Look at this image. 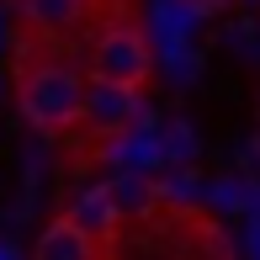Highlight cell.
<instances>
[{"label": "cell", "mask_w": 260, "mask_h": 260, "mask_svg": "<svg viewBox=\"0 0 260 260\" xmlns=\"http://www.w3.org/2000/svg\"><path fill=\"white\" fill-rule=\"evenodd\" d=\"M32 255H38V260H90V255H106V250H101V239L75 218V212H58V218L43 223Z\"/></svg>", "instance_id": "obj_3"}, {"label": "cell", "mask_w": 260, "mask_h": 260, "mask_svg": "<svg viewBox=\"0 0 260 260\" xmlns=\"http://www.w3.org/2000/svg\"><path fill=\"white\" fill-rule=\"evenodd\" d=\"M197 11H223V6H234V0H191Z\"/></svg>", "instance_id": "obj_6"}, {"label": "cell", "mask_w": 260, "mask_h": 260, "mask_svg": "<svg viewBox=\"0 0 260 260\" xmlns=\"http://www.w3.org/2000/svg\"><path fill=\"white\" fill-rule=\"evenodd\" d=\"M90 75L106 80H127V85H144L154 80V43H149L144 21L133 11H112L90 38Z\"/></svg>", "instance_id": "obj_2"}, {"label": "cell", "mask_w": 260, "mask_h": 260, "mask_svg": "<svg viewBox=\"0 0 260 260\" xmlns=\"http://www.w3.org/2000/svg\"><path fill=\"white\" fill-rule=\"evenodd\" d=\"M69 212H75V218L101 239L106 255L117 250V229L127 223V212H122V202H117V186H112V181H106V186H85V191L69 202Z\"/></svg>", "instance_id": "obj_4"}, {"label": "cell", "mask_w": 260, "mask_h": 260, "mask_svg": "<svg viewBox=\"0 0 260 260\" xmlns=\"http://www.w3.org/2000/svg\"><path fill=\"white\" fill-rule=\"evenodd\" d=\"M16 16H27V21H38V27L58 32V38H69V32H80L96 16V0H16Z\"/></svg>", "instance_id": "obj_5"}, {"label": "cell", "mask_w": 260, "mask_h": 260, "mask_svg": "<svg viewBox=\"0 0 260 260\" xmlns=\"http://www.w3.org/2000/svg\"><path fill=\"white\" fill-rule=\"evenodd\" d=\"M58 32L38 27V21L16 16L11 32V96H16L21 117L38 127L43 138H64L80 122V106H85V75L58 53Z\"/></svg>", "instance_id": "obj_1"}]
</instances>
